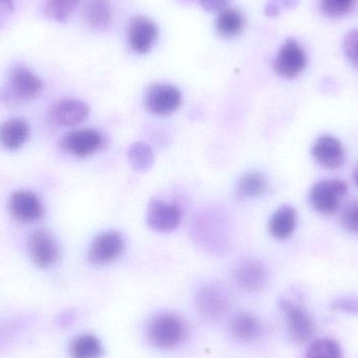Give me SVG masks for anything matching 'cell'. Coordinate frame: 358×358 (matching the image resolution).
<instances>
[{
    "mask_svg": "<svg viewBox=\"0 0 358 358\" xmlns=\"http://www.w3.org/2000/svg\"><path fill=\"white\" fill-rule=\"evenodd\" d=\"M43 90V82L31 69L16 65L8 73V84L0 88V102L18 106L35 100Z\"/></svg>",
    "mask_w": 358,
    "mask_h": 358,
    "instance_id": "6da1fadb",
    "label": "cell"
},
{
    "mask_svg": "<svg viewBox=\"0 0 358 358\" xmlns=\"http://www.w3.org/2000/svg\"><path fill=\"white\" fill-rule=\"evenodd\" d=\"M159 37V29L146 16H134L128 23V43L132 52L145 55L152 50Z\"/></svg>",
    "mask_w": 358,
    "mask_h": 358,
    "instance_id": "ba28073f",
    "label": "cell"
},
{
    "mask_svg": "<svg viewBox=\"0 0 358 358\" xmlns=\"http://www.w3.org/2000/svg\"><path fill=\"white\" fill-rule=\"evenodd\" d=\"M10 216L21 223H33L42 218L43 204L35 193L17 191L10 195L8 202Z\"/></svg>",
    "mask_w": 358,
    "mask_h": 358,
    "instance_id": "5bb4252c",
    "label": "cell"
},
{
    "mask_svg": "<svg viewBox=\"0 0 358 358\" xmlns=\"http://www.w3.org/2000/svg\"><path fill=\"white\" fill-rule=\"evenodd\" d=\"M357 0H321L324 14L334 18L349 14L357 4Z\"/></svg>",
    "mask_w": 358,
    "mask_h": 358,
    "instance_id": "4316f807",
    "label": "cell"
},
{
    "mask_svg": "<svg viewBox=\"0 0 358 358\" xmlns=\"http://www.w3.org/2000/svg\"><path fill=\"white\" fill-rule=\"evenodd\" d=\"M281 308L292 340L300 344L308 342L315 332V324L306 309L289 300L282 301Z\"/></svg>",
    "mask_w": 358,
    "mask_h": 358,
    "instance_id": "8fae6325",
    "label": "cell"
},
{
    "mask_svg": "<svg viewBox=\"0 0 358 358\" xmlns=\"http://www.w3.org/2000/svg\"><path fill=\"white\" fill-rule=\"evenodd\" d=\"M347 192L348 185L346 181L341 179H323L311 187L309 201L320 214L332 215L340 208Z\"/></svg>",
    "mask_w": 358,
    "mask_h": 358,
    "instance_id": "3957f363",
    "label": "cell"
},
{
    "mask_svg": "<svg viewBox=\"0 0 358 358\" xmlns=\"http://www.w3.org/2000/svg\"><path fill=\"white\" fill-rule=\"evenodd\" d=\"M298 223V213L292 206H282L273 212L268 221L269 234L277 240L292 237Z\"/></svg>",
    "mask_w": 358,
    "mask_h": 358,
    "instance_id": "ac0fdd59",
    "label": "cell"
},
{
    "mask_svg": "<svg viewBox=\"0 0 358 358\" xmlns=\"http://www.w3.org/2000/svg\"><path fill=\"white\" fill-rule=\"evenodd\" d=\"M332 308L350 315H358V299L350 296L338 299L332 303Z\"/></svg>",
    "mask_w": 358,
    "mask_h": 358,
    "instance_id": "4dcf8cb0",
    "label": "cell"
},
{
    "mask_svg": "<svg viewBox=\"0 0 358 358\" xmlns=\"http://www.w3.org/2000/svg\"><path fill=\"white\" fill-rule=\"evenodd\" d=\"M353 179H355V185H357L358 187V165L357 167L355 168V174H353Z\"/></svg>",
    "mask_w": 358,
    "mask_h": 358,
    "instance_id": "836d02e7",
    "label": "cell"
},
{
    "mask_svg": "<svg viewBox=\"0 0 358 358\" xmlns=\"http://www.w3.org/2000/svg\"><path fill=\"white\" fill-rule=\"evenodd\" d=\"M187 336L185 322L174 313H161L150 320L147 326L149 342L159 349L178 346Z\"/></svg>",
    "mask_w": 358,
    "mask_h": 358,
    "instance_id": "7a4b0ae2",
    "label": "cell"
},
{
    "mask_svg": "<svg viewBox=\"0 0 358 358\" xmlns=\"http://www.w3.org/2000/svg\"><path fill=\"white\" fill-rule=\"evenodd\" d=\"M307 56L302 46L294 39H287L281 46L273 63L275 73L286 79H294L303 73Z\"/></svg>",
    "mask_w": 358,
    "mask_h": 358,
    "instance_id": "9c48e42d",
    "label": "cell"
},
{
    "mask_svg": "<svg viewBox=\"0 0 358 358\" xmlns=\"http://www.w3.org/2000/svg\"><path fill=\"white\" fill-rule=\"evenodd\" d=\"M246 19L241 10L235 8H225L217 15L216 27L217 33L225 39H234L243 33L245 29Z\"/></svg>",
    "mask_w": 358,
    "mask_h": 358,
    "instance_id": "ffe728a7",
    "label": "cell"
},
{
    "mask_svg": "<svg viewBox=\"0 0 358 358\" xmlns=\"http://www.w3.org/2000/svg\"><path fill=\"white\" fill-rule=\"evenodd\" d=\"M14 10V0H0V16H8Z\"/></svg>",
    "mask_w": 358,
    "mask_h": 358,
    "instance_id": "d6a6232c",
    "label": "cell"
},
{
    "mask_svg": "<svg viewBox=\"0 0 358 358\" xmlns=\"http://www.w3.org/2000/svg\"><path fill=\"white\" fill-rule=\"evenodd\" d=\"M236 285L248 292H256L262 289L268 280L266 266L257 259H245L236 265L233 273Z\"/></svg>",
    "mask_w": 358,
    "mask_h": 358,
    "instance_id": "7c38bea8",
    "label": "cell"
},
{
    "mask_svg": "<svg viewBox=\"0 0 358 358\" xmlns=\"http://www.w3.org/2000/svg\"><path fill=\"white\" fill-rule=\"evenodd\" d=\"M127 155L130 165L138 172L148 171L155 163L152 149L146 143H134L128 149Z\"/></svg>",
    "mask_w": 358,
    "mask_h": 358,
    "instance_id": "cb8c5ba5",
    "label": "cell"
},
{
    "mask_svg": "<svg viewBox=\"0 0 358 358\" xmlns=\"http://www.w3.org/2000/svg\"><path fill=\"white\" fill-rule=\"evenodd\" d=\"M306 358H343L342 349L336 341L322 338L309 346Z\"/></svg>",
    "mask_w": 358,
    "mask_h": 358,
    "instance_id": "d4e9b609",
    "label": "cell"
},
{
    "mask_svg": "<svg viewBox=\"0 0 358 358\" xmlns=\"http://www.w3.org/2000/svg\"><path fill=\"white\" fill-rule=\"evenodd\" d=\"M60 146L65 152L85 159L103 148L104 138L98 130L92 128L73 130L63 136Z\"/></svg>",
    "mask_w": 358,
    "mask_h": 358,
    "instance_id": "52a82bcc",
    "label": "cell"
},
{
    "mask_svg": "<svg viewBox=\"0 0 358 358\" xmlns=\"http://www.w3.org/2000/svg\"><path fill=\"white\" fill-rule=\"evenodd\" d=\"M84 22L94 31H104L113 23V13L109 0H86L82 10Z\"/></svg>",
    "mask_w": 358,
    "mask_h": 358,
    "instance_id": "e0dca14e",
    "label": "cell"
},
{
    "mask_svg": "<svg viewBox=\"0 0 358 358\" xmlns=\"http://www.w3.org/2000/svg\"><path fill=\"white\" fill-rule=\"evenodd\" d=\"M198 313L206 321H216L224 315L231 305V296L220 283H208L200 288L196 298Z\"/></svg>",
    "mask_w": 358,
    "mask_h": 358,
    "instance_id": "277c9868",
    "label": "cell"
},
{
    "mask_svg": "<svg viewBox=\"0 0 358 358\" xmlns=\"http://www.w3.org/2000/svg\"><path fill=\"white\" fill-rule=\"evenodd\" d=\"M181 210L176 204L153 199L147 208V224L153 231L169 233L178 229L181 222Z\"/></svg>",
    "mask_w": 358,
    "mask_h": 358,
    "instance_id": "4fadbf2b",
    "label": "cell"
},
{
    "mask_svg": "<svg viewBox=\"0 0 358 358\" xmlns=\"http://www.w3.org/2000/svg\"><path fill=\"white\" fill-rule=\"evenodd\" d=\"M268 189V181L262 173L250 172L242 176L238 182V193L244 198H257Z\"/></svg>",
    "mask_w": 358,
    "mask_h": 358,
    "instance_id": "7402d4cb",
    "label": "cell"
},
{
    "mask_svg": "<svg viewBox=\"0 0 358 358\" xmlns=\"http://www.w3.org/2000/svg\"><path fill=\"white\" fill-rule=\"evenodd\" d=\"M80 3V0H48L45 14L54 20L63 22L66 20Z\"/></svg>",
    "mask_w": 358,
    "mask_h": 358,
    "instance_id": "484cf974",
    "label": "cell"
},
{
    "mask_svg": "<svg viewBox=\"0 0 358 358\" xmlns=\"http://www.w3.org/2000/svg\"><path fill=\"white\" fill-rule=\"evenodd\" d=\"M200 6L206 12L218 15L219 13L229 8L231 0H199Z\"/></svg>",
    "mask_w": 358,
    "mask_h": 358,
    "instance_id": "1f68e13d",
    "label": "cell"
},
{
    "mask_svg": "<svg viewBox=\"0 0 358 358\" xmlns=\"http://www.w3.org/2000/svg\"><path fill=\"white\" fill-rule=\"evenodd\" d=\"M29 126L19 117H13L0 125V144L6 150H17L29 140Z\"/></svg>",
    "mask_w": 358,
    "mask_h": 358,
    "instance_id": "d6986e66",
    "label": "cell"
},
{
    "mask_svg": "<svg viewBox=\"0 0 358 358\" xmlns=\"http://www.w3.org/2000/svg\"><path fill=\"white\" fill-rule=\"evenodd\" d=\"M342 224L350 233L358 234V202L349 206L343 213Z\"/></svg>",
    "mask_w": 358,
    "mask_h": 358,
    "instance_id": "f1b7e54d",
    "label": "cell"
},
{
    "mask_svg": "<svg viewBox=\"0 0 358 358\" xmlns=\"http://www.w3.org/2000/svg\"><path fill=\"white\" fill-rule=\"evenodd\" d=\"M299 0H268L265 6V14L275 17L281 13L282 8H292L298 6Z\"/></svg>",
    "mask_w": 358,
    "mask_h": 358,
    "instance_id": "f546056e",
    "label": "cell"
},
{
    "mask_svg": "<svg viewBox=\"0 0 358 358\" xmlns=\"http://www.w3.org/2000/svg\"><path fill=\"white\" fill-rule=\"evenodd\" d=\"M90 113V106L77 99H63L57 102L50 111V120L62 127L79 125L87 119Z\"/></svg>",
    "mask_w": 358,
    "mask_h": 358,
    "instance_id": "2e32d148",
    "label": "cell"
},
{
    "mask_svg": "<svg viewBox=\"0 0 358 358\" xmlns=\"http://www.w3.org/2000/svg\"><path fill=\"white\" fill-rule=\"evenodd\" d=\"M31 260L40 268H48L58 261L60 250L50 231L39 229L29 236L27 241Z\"/></svg>",
    "mask_w": 358,
    "mask_h": 358,
    "instance_id": "30bf717a",
    "label": "cell"
},
{
    "mask_svg": "<svg viewBox=\"0 0 358 358\" xmlns=\"http://www.w3.org/2000/svg\"><path fill=\"white\" fill-rule=\"evenodd\" d=\"M126 242L123 235L117 231H107L99 234L90 244L88 259L99 266L110 264L125 252Z\"/></svg>",
    "mask_w": 358,
    "mask_h": 358,
    "instance_id": "8992f818",
    "label": "cell"
},
{
    "mask_svg": "<svg viewBox=\"0 0 358 358\" xmlns=\"http://www.w3.org/2000/svg\"><path fill=\"white\" fill-rule=\"evenodd\" d=\"M144 104L149 113L157 115H169L181 105V92L176 86L167 83H153L144 94Z\"/></svg>",
    "mask_w": 358,
    "mask_h": 358,
    "instance_id": "5b68a950",
    "label": "cell"
},
{
    "mask_svg": "<svg viewBox=\"0 0 358 358\" xmlns=\"http://www.w3.org/2000/svg\"><path fill=\"white\" fill-rule=\"evenodd\" d=\"M69 352L73 358H100L103 347L96 336L85 334L73 341Z\"/></svg>",
    "mask_w": 358,
    "mask_h": 358,
    "instance_id": "603a6c76",
    "label": "cell"
},
{
    "mask_svg": "<svg viewBox=\"0 0 358 358\" xmlns=\"http://www.w3.org/2000/svg\"><path fill=\"white\" fill-rule=\"evenodd\" d=\"M315 162L328 170H338L344 165L345 149L340 140L325 134L320 136L311 149Z\"/></svg>",
    "mask_w": 358,
    "mask_h": 358,
    "instance_id": "9a60e30c",
    "label": "cell"
},
{
    "mask_svg": "<svg viewBox=\"0 0 358 358\" xmlns=\"http://www.w3.org/2000/svg\"><path fill=\"white\" fill-rule=\"evenodd\" d=\"M229 330L236 340L241 342H252L260 334L261 324L256 315L242 311L234 315L229 325Z\"/></svg>",
    "mask_w": 358,
    "mask_h": 358,
    "instance_id": "44dd1931",
    "label": "cell"
},
{
    "mask_svg": "<svg viewBox=\"0 0 358 358\" xmlns=\"http://www.w3.org/2000/svg\"><path fill=\"white\" fill-rule=\"evenodd\" d=\"M344 50L348 60L358 69V29L347 34L344 39Z\"/></svg>",
    "mask_w": 358,
    "mask_h": 358,
    "instance_id": "83f0119b",
    "label": "cell"
}]
</instances>
